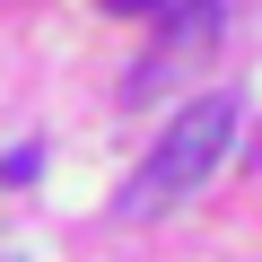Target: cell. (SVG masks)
<instances>
[{"instance_id": "cell-2", "label": "cell", "mask_w": 262, "mask_h": 262, "mask_svg": "<svg viewBox=\"0 0 262 262\" xmlns=\"http://www.w3.org/2000/svg\"><path fill=\"white\" fill-rule=\"evenodd\" d=\"M44 175V149L27 140V149H9V158H0V184H35Z\"/></svg>"}, {"instance_id": "cell-1", "label": "cell", "mask_w": 262, "mask_h": 262, "mask_svg": "<svg viewBox=\"0 0 262 262\" xmlns=\"http://www.w3.org/2000/svg\"><path fill=\"white\" fill-rule=\"evenodd\" d=\"M227 140H236V96H227V88H210L201 105H184V114L166 122V140L149 149V166H140V175L122 184V201H114V210H122V219H149V210L184 201V192L227 158Z\"/></svg>"}, {"instance_id": "cell-3", "label": "cell", "mask_w": 262, "mask_h": 262, "mask_svg": "<svg viewBox=\"0 0 262 262\" xmlns=\"http://www.w3.org/2000/svg\"><path fill=\"white\" fill-rule=\"evenodd\" d=\"M114 18H140V9H166V0H105Z\"/></svg>"}]
</instances>
